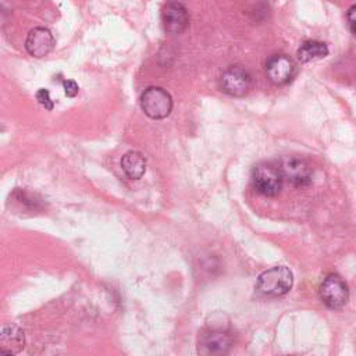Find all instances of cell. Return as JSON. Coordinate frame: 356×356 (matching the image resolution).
Wrapping results in <instances>:
<instances>
[{
  "label": "cell",
  "mask_w": 356,
  "mask_h": 356,
  "mask_svg": "<svg viewBox=\"0 0 356 356\" xmlns=\"http://www.w3.org/2000/svg\"><path fill=\"white\" fill-rule=\"evenodd\" d=\"M199 353L224 355L232 346V337L224 330H207L199 337Z\"/></svg>",
  "instance_id": "obj_7"
},
{
  "label": "cell",
  "mask_w": 356,
  "mask_h": 356,
  "mask_svg": "<svg viewBox=\"0 0 356 356\" xmlns=\"http://www.w3.org/2000/svg\"><path fill=\"white\" fill-rule=\"evenodd\" d=\"M318 295L327 307L339 310L349 299V289L346 282L338 274L331 273L323 278L318 288Z\"/></svg>",
  "instance_id": "obj_4"
},
{
  "label": "cell",
  "mask_w": 356,
  "mask_h": 356,
  "mask_svg": "<svg viewBox=\"0 0 356 356\" xmlns=\"http://www.w3.org/2000/svg\"><path fill=\"white\" fill-rule=\"evenodd\" d=\"M282 174L270 163H260L252 171L253 188L263 196H277L282 188Z\"/></svg>",
  "instance_id": "obj_3"
},
{
  "label": "cell",
  "mask_w": 356,
  "mask_h": 356,
  "mask_svg": "<svg viewBox=\"0 0 356 356\" xmlns=\"http://www.w3.org/2000/svg\"><path fill=\"white\" fill-rule=\"evenodd\" d=\"M121 167L128 178L139 179L146 171V159L142 153L131 150L122 156Z\"/></svg>",
  "instance_id": "obj_12"
},
{
  "label": "cell",
  "mask_w": 356,
  "mask_h": 356,
  "mask_svg": "<svg viewBox=\"0 0 356 356\" xmlns=\"http://www.w3.org/2000/svg\"><path fill=\"white\" fill-rule=\"evenodd\" d=\"M328 54V47L325 43L318 40H306L298 49V60L302 63H309L314 60L324 58Z\"/></svg>",
  "instance_id": "obj_13"
},
{
  "label": "cell",
  "mask_w": 356,
  "mask_h": 356,
  "mask_svg": "<svg viewBox=\"0 0 356 356\" xmlns=\"http://www.w3.org/2000/svg\"><path fill=\"white\" fill-rule=\"evenodd\" d=\"M293 284V275L285 266H275L263 271L257 277L256 289L267 298H278L289 292Z\"/></svg>",
  "instance_id": "obj_1"
},
{
  "label": "cell",
  "mask_w": 356,
  "mask_h": 356,
  "mask_svg": "<svg viewBox=\"0 0 356 356\" xmlns=\"http://www.w3.org/2000/svg\"><path fill=\"white\" fill-rule=\"evenodd\" d=\"M63 88H64V93L68 96V97H74L78 95L79 92V86L75 81L72 79H64L63 81Z\"/></svg>",
  "instance_id": "obj_15"
},
{
  "label": "cell",
  "mask_w": 356,
  "mask_h": 356,
  "mask_svg": "<svg viewBox=\"0 0 356 356\" xmlns=\"http://www.w3.org/2000/svg\"><path fill=\"white\" fill-rule=\"evenodd\" d=\"M163 25L170 33H181L189 24V14L185 6L179 1L171 0L165 3L161 11Z\"/></svg>",
  "instance_id": "obj_9"
},
{
  "label": "cell",
  "mask_w": 356,
  "mask_h": 356,
  "mask_svg": "<svg viewBox=\"0 0 356 356\" xmlns=\"http://www.w3.org/2000/svg\"><path fill=\"white\" fill-rule=\"evenodd\" d=\"M220 88L229 96H245L252 88V75L242 65H231L221 74Z\"/></svg>",
  "instance_id": "obj_6"
},
{
  "label": "cell",
  "mask_w": 356,
  "mask_h": 356,
  "mask_svg": "<svg viewBox=\"0 0 356 356\" xmlns=\"http://www.w3.org/2000/svg\"><path fill=\"white\" fill-rule=\"evenodd\" d=\"M140 107L147 117L153 120H163L168 117L172 110V97L165 89L160 86H150L140 95Z\"/></svg>",
  "instance_id": "obj_2"
},
{
  "label": "cell",
  "mask_w": 356,
  "mask_h": 356,
  "mask_svg": "<svg viewBox=\"0 0 356 356\" xmlns=\"http://www.w3.org/2000/svg\"><path fill=\"white\" fill-rule=\"evenodd\" d=\"M346 21H348V25H349V29L350 32L353 33V36L356 38V4L352 6L348 13H346Z\"/></svg>",
  "instance_id": "obj_16"
},
{
  "label": "cell",
  "mask_w": 356,
  "mask_h": 356,
  "mask_svg": "<svg viewBox=\"0 0 356 356\" xmlns=\"http://www.w3.org/2000/svg\"><path fill=\"white\" fill-rule=\"evenodd\" d=\"M53 47H54V38L47 28L38 26L29 31L25 40V49L31 56L36 58L44 57L53 50Z\"/></svg>",
  "instance_id": "obj_10"
},
{
  "label": "cell",
  "mask_w": 356,
  "mask_h": 356,
  "mask_svg": "<svg viewBox=\"0 0 356 356\" xmlns=\"http://www.w3.org/2000/svg\"><path fill=\"white\" fill-rule=\"evenodd\" d=\"M267 78L275 85H286L295 75V63L285 54H274L266 63Z\"/></svg>",
  "instance_id": "obj_8"
},
{
  "label": "cell",
  "mask_w": 356,
  "mask_h": 356,
  "mask_svg": "<svg viewBox=\"0 0 356 356\" xmlns=\"http://www.w3.org/2000/svg\"><path fill=\"white\" fill-rule=\"evenodd\" d=\"M25 346L24 331L17 325H6L0 331V353L14 356Z\"/></svg>",
  "instance_id": "obj_11"
},
{
  "label": "cell",
  "mask_w": 356,
  "mask_h": 356,
  "mask_svg": "<svg viewBox=\"0 0 356 356\" xmlns=\"http://www.w3.org/2000/svg\"><path fill=\"white\" fill-rule=\"evenodd\" d=\"M282 178L295 186H307L312 182L313 168L310 163L298 156H284L278 163Z\"/></svg>",
  "instance_id": "obj_5"
},
{
  "label": "cell",
  "mask_w": 356,
  "mask_h": 356,
  "mask_svg": "<svg viewBox=\"0 0 356 356\" xmlns=\"http://www.w3.org/2000/svg\"><path fill=\"white\" fill-rule=\"evenodd\" d=\"M36 100H38V103H39L40 106H43V107L47 108V110H51L53 106H54V102L51 100L50 93H49L47 89H39V90L36 92Z\"/></svg>",
  "instance_id": "obj_14"
}]
</instances>
